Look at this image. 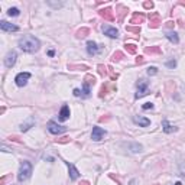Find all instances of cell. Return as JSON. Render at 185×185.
Here are the masks:
<instances>
[{"label":"cell","mask_w":185,"mask_h":185,"mask_svg":"<svg viewBox=\"0 0 185 185\" xmlns=\"http://www.w3.org/2000/svg\"><path fill=\"white\" fill-rule=\"evenodd\" d=\"M17 45H19V48L22 49L23 52H28V54L38 52V51H39V48H40L39 39H38V38H35V36H31V35L20 38V39H19V42H17Z\"/></svg>","instance_id":"obj_1"},{"label":"cell","mask_w":185,"mask_h":185,"mask_svg":"<svg viewBox=\"0 0 185 185\" xmlns=\"http://www.w3.org/2000/svg\"><path fill=\"white\" fill-rule=\"evenodd\" d=\"M31 175H32V165H31L29 161H23L20 163V168H19L17 181H19V182H25L26 179H29Z\"/></svg>","instance_id":"obj_2"},{"label":"cell","mask_w":185,"mask_h":185,"mask_svg":"<svg viewBox=\"0 0 185 185\" xmlns=\"http://www.w3.org/2000/svg\"><path fill=\"white\" fill-rule=\"evenodd\" d=\"M96 84V78L91 75V74H87L84 77V84H82V90H81V97L82 98H87L91 94V85Z\"/></svg>","instance_id":"obj_3"},{"label":"cell","mask_w":185,"mask_h":185,"mask_svg":"<svg viewBox=\"0 0 185 185\" xmlns=\"http://www.w3.org/2000/svg\"><path fill=\"white\" fill-rule=\"evenodd\" d=\"M148 93H149V84H148V81L139 80L136 82V94H135V97L136 98H142V97L148 96Z\"/></svg>","instance_id":"obj_4"},{"label":"cell","mask_w":185,"mask_h":185,"mask_svg":"<svg viewBox=\"0 0 185 185\" xmlns=\"http://www.w3.org/2000/svg\"><path fill=\"white\" fill-rule=\"evenodd\" d=\"M48 130H49V133H52V135H61V133L67 132V127L58 124L56 121L51 120V121H48Z\"/></svg>","instance_id":"obj_5"},{"label":"cell","mask_w":185,"mask_h":185,"mask_svg":"<svg viewBox=\"0 0 185 185\" xmlns=\"http://www.w3.org/2000/svg\"><path fill=\"white\" fill-rule=\"evenodd\" d=\"M29 78H31V73H19L15 77V82H16L17 87H23L28 84Z\"/></svg>","instance_id":"obj_6"},{"label":"cell","mask_w":185,"mask_h":185,"mask_svg":"<svg viewBox=\"0 0 185 185\" xmlns=\"http://www.w3.org/2000/svg\"><path fill=\"white\" fill-rule=\"evenodd\" d=\"M106 135H107V132H106L103 127L94 126V127H93V132H91V139H93L94 142H98V140H101Z\"/></svg>","instance_id":"obj_7"},{"label":"cell","mask_w":185,"mask_h":185,"mask_svg":"<svg viewBox=\"0 0 185 185\" xmlns=\"http://www.w3.org/2000/svg\"><path fill=\"white\" fill-rule=\"evenodd\" d=\"M149 26L152 28V29H156V28H159L162 23V20H161V15L158 13V12H152L151 15H149Z\"/></svg>","instance_id":"obj_8"},{"label":"cell","mask_w":185,"mask_h":185,"mask_svg":"<svg viewBox=\"0 0 185 185\" xmlns=\"http://www.w3.org/2000/svg\"><path fill=\"white\" fill-rule=\"evenodd\" d=\"M16 59H17L16 51H9L6 58H4V65H6L7 68H12L13 65L16 64Z\"/></svg>","instance_id":"obj_9"},{"label":"cell","mask_w":185,"mask_h":185,"mask_svg":"<svg viewBox=\"0 0 185 185\" xmlns=\"http://www.w3.org/2000/svg\"><path fill=\"white\" fill-rule=\"evenodd\" d=\"M65 162V165L68 166V172H70V179L71 181H75V179H78L80 178V171L74 166V163H71V162H67V161H64Z\"/></svg>","instance_id":"obj_10"},{"label":"cell","mask_w":185,"mask_h":185,"mask_svg":"<svg viewBox=\"0 0 185 185\" xmlns=\"http://www.w3.org/2000/svg\"><path fill=\"white\" fill-rule=\"evenodd\" d=\"M103 33H104L106 36H109V38H113V39L119 38V31L116 28H113V26H109V25L103 26Z\"/></svg>","instance_id":"obj_11"},{"label":"cell","mask_w":185,"mask_h":185,"mask_svg":"<svg viewBox=\"0 0 185 185\" xmlns=\"http://www.w3.org/2000/svg\"><path fill=\"white\" fill-rule=\"evenodd\" d=\"M0 29L3 32H17L19 31V26L17 25H13V23H9L6 20H1L0 22Z\"/></svg>","instance_id":"obj_12"},{"label":"cell","mask_w":185,"mask_h":185,"mask_svg":"<svg viewBox=\"0 0 185 185\" xmlns=\"http://www.w3.org/2000/svg\"><path fill=\"white\" fill-rule=\"evenodd\" d=\"M98 15L101 17H104L106 20H109V22H113L116 17H114V12H113L112 7H106V9H101L100 12H98Z\"/></svg>","instance_id":"obj_13"},{"label":"cell","mask_w":185,"mask_h":185,"mask_svg":"<svg viewBox=\"0 0 185 185\" xmlns=\"http://www.w3.org/2000/svg\"><path fill=\"white\" fill-rule=\"evenodd\" d=\"M100 46L97 45L94 40H88L87 42V52H88V55H91V56H94V55H97L98 52H100Z\"/></svg>","instance_id":"obj_14"},{"label":"cell","mask_w":185,"mask_h":185,"mask_svg":"<svg viewBox=\"0 0 185 185\" xmlns=\"http://www.w3.org/2000/svg\"><path fill=\"white\" fill-rule=\"evenodd\" d=\"M114 90H116V84H114V81L106 82V84H103V87H101V90H100V94H98V96L103 97V96H106L109 91H114Z\"/></svg>","instance_id":"obj_15"},{"label":"cell","mask_w":185,"mask_h":185,"mask_svg":"<svg viewBox=\"0 0 185 185\" xmlns=\"http://www.w3.org/2000/svg\"><path fill=\"white\" fill-rule=\"evenodd\" d=\"M143 22H145V15H142V13L135 12V13L132 15V17H130V23H132V26H133V25L139 26V25L143 23Z\"/></svg>","instance_id":"obj_16"},{"label":"cell","mask_w":185,"mask_h":185,"mask_svg":"<svg viewBox=\"0 0 185 185\" xmlns=\"http://www.w3.org/2000/svg\"><path fill=\"white\" fill-rule=\"evenodd\" d=\"M133 121L139 124L140 127H148V126H151V120L149 119H146V117H142V116H135L133 117Z\"/></svg>","instance_id":"obj_17"},{"label":"cell","mask_w":185,"mask_h":185,"mask_svg":"<svg viewBox=\"0 0 185 185\" xmlns=\"http://www.w3.org/2000/svg\"><path fill=\"white\" fill-rule=\"evenodd\" d=\"M70 114H71V112H70V107L68 106H62L61 107V110H59V120L61 121H65L70 119Z\"/></svg>","instance_id":"obj_18"},{"label":"cell","mask_w":185,"mask_h":185,"mask_svg":"<svg viewBox=\"0 0 185 185\" xmlns=\"http://www.w3.org/2000/svg\"><path fill=\"white\" fill-rule=\"evenodd\" d=\"M127 12H129V9L126 7V6H123V4H117V6H116V13L119 15L117 17H119V20H120V22H123L124 15H126Z\"/></svg>","instance_id":"obj_19"},{"label":"cell","mask_w":185,"mask_h":185,"mask_svg":"<svg viewBox=\"0 0 185 185\" xmlns=\"http://www.w3.org/2000/svg\"><path fill=\"white\" fill-rule=\"evenodd\" d=\"M162 130H163L165 133H172V132H175V130H177V127H175V126H172V124H171L166 119H163V120H162Z\"/></svg>","instance_id":"obj_20"},{"label":"cell","mask_w":185,"mask_h":185,"mask_svg":"<svg viewBox=\"0 0 185 185\" xmlns=\"http://www.w3.org/2000/svg\"><path fill=\"white\" fill-rule=\"evenodd\" d=\"M123 146L129 148V151H130V152H133V153H139V152H142V149H143L140 143H124Z\"/></svg>","instance_id":"obj_21"},{"label":"cell","mask_w":185,"mask_h":185,"mask_svg":"<svg viewBox=\"0 0 185 185\" xmlns=\"http://www.w3.org/2000/svg\"><path fill=\"white\" fill-rule=\"evenodd\" d=\"M165 36H166V39L171 40L172 43H179V36H178V33L177 32H166L165 33Z\"/></svg>","instance_id":"obj_22"},{"label":"cell","mask_w":185,"mask_h":185,"mask_svg":"<svg viewBox=\"0 0 185 185\" xmlns=\"http://www.w3.org/2000/svg\"><path fill=\"white\" fill-rule=\"evenodd\" d=\"M33 124H35V120H33L32 117H31V119L26 121V123H22V126H20V130H22V132H28V130L31 129Z\"/></svg>","instance_id":"obj_23"},{"label":"cell","mask_w":185,"mask_h":185,"mask_svg":"<svg viewBox=\"0 0 185 185\" xmlns=\"http://www.w3.org/2000/svg\"><path fill=\"white\" fill-rule=\"evenodd\" d=\"M145 52L146 54H151V55H159L161 54V48L159 46H148V48L145 49Z\"/></svg>","instance_id":"obj_24"},{"label":"cell","mask_w":185,"mask_h":185,"mask_svg":"<svg viewBox=\"0 0 185 185\" xmlns=\"http://www.w3.org/2000/svg\"><path fill=\"white\" fill-rule=\"evenodd\" d=\"M88 33H90V29H88V28H81V29H78V31H77L75 36H77V38H85Z\"/></svg>","instance_id":"obj_25"},{"label":"cell","mask_w":185,"mask_h":185,"mask_svg":"<svg viewBox=\"0 0 185 185\" xmlns=\"http://www.w3.org/2000/svg\"><path fill=\"white\" fill-rule=\"evenodd\" d=\"M68 70H73V71H84V70H88V67H87V65L70 64V65H68Z\"/></svg>","instance_id":"obj_26"},{"label":"cell","mask_w":185,"mask_h":185,"mask_svg":"<svg viewBox=\"0 0 185 185\" xmlns=\"http://www.w3.org/2000/svg\"><path fill=\"white\" fill-rule=\"evenodd\" d=\"M126 31L139 35V33H140V26H132V25H129V26H126Z\"/></svg>","instance_id":"obj_27"},{"label":"cell","mask_w":185,"mask_h":185,"mask_svg":"<svg viewBox=\"0 0 185 185\" xmlns=\"http://www.w3.org/2000/svg\"><path fill=\"white\" fill-rule=\"evenodd\" d=\"M7 15H9V16H13V17L19 16V15H20V10H19L17 7H10L7 10Z\"/></svg>","instance_id":"obj_28"},{"label":"cell","mask_w":185,"mask_h":185,"mask_svg":"<svg viewBox=\"0 0 185 185\" xmlns=\"http://www.w3.org/2000/svg\"><path fill=\"white\" fill-rule=\"evenodd\" d=\"M97 68H98V74H100V75H103V77H104V75H107V74H109V71H107L109 68H107L106 65L100 64V65H98V67H97Z\"/></svg>","instance_id":"obj_29"},{"label":"cell","mask_w":185,"mask_h":185,"mask_svg":"<svg viewBox=\"0 0 185 185\" xmlns=\"http://www.w3.org/2000/svg\"><path fill=\"white\" fill-rule=\"evenodd\" d=\"M126 51H127L129 54H136L137 48L135 43H126Z\"/></svg>","instance_id":"obj_30"},{"label":"cell","mask_w":185,"mask_h":185,"mask_svg":"<svg viewBox=\"0 0 185 185\" xmlns=\"http://www.w3.org/2000/svg\"><path fill=\"white\" fill-rule=\"evenodd\" d=\"M123 56H124V55H123V52H120V51H116V52L113 54V56H112V61H116V62H117V61H120Z\"/></svg>","instance_id":"obj_31"},{"label":"cell","mask_w":185,"mask_h":185,"mask_svg":"<svg viewBox=\"0 0 185 185\" xmlns=\"http://www.w3.org/2000/svg\"><path fill=\"white\" fill-rule=\"evenodd\" d=\"M165 65H166L168 68H171V70H174V68L177 67V61H175V59H169V61L165 62Z\"/></svg>","instance_id":"obj_32"},{"label":"cell","mask_w":185,"mask_h":185,"mask_svg":"<svg viewBox=\"0 0 185 185\" xmlns=\"http://www.w3.org/2000/svg\"><path fill=\"white\" fill-rule=\"evenodd\" d=\"M155 74H158V68L156 67H149L148 68V75H155Z\"/></svg>","instance_id":"obj_33"},{"label":"cell","mask_w":185,"mask_h":185,"mask_svg":"<svg viewBox=\"0 0 185 185\" xmlns=\"http://www.w3.org/2000/svg\"><path fill=\"white\" fill-rule=\"evenodd\" d=\"M56 142H58V143H70L71 139L68 136H65V137H62V139H56Z\"/></svg>","instance_id":"obj_34"},{"label":"cell","mask_w":185,"mask_h":185,"mask_svg":"<svg viewBox=\"0 0 185 185\" xmlns=\"http://www.w3.org/2000/svg\"><path fill=\"white\" fill-rule=\"evenodd\" d=\"M142 109H143V110H149V109L152 110V109H153V103H145V104L142 106Z\"/></svg>","instance_id":"obj_35"},{"label":"cell","mask_w":185,"mask_h":185,"mask_svg":"<svg viewBox=\"0 0 185 185\" xmlns=\"http://www.w3.org/2000/svg\"><path fill=\"white\" fill-rule=\"evenodd\" d=\"M143 7L145 9H152L153 7V1H145V3H143Z\"/></svg>","instance_id":"obj_36"},{"label":"cell","mask_w":185,"mask_h":185,"mask_svg":"<svg viewBox=\"0 0 185 185\" xmlns=\"http://www.w3.org/2000/svg\"><path fill=\"white\" fill-rule=\"evenodd\" d=\"M136 64H143V56H137V58H136Z\"/></svg>","instance_id":"obj_37"},{"label":"cell","mask_w":185,"mask_h":185,"mask_svg":"<svg viewBox=\"0 0 185 185\" xmlns=\"http://www.w3.org/2000/svg\"><path fill=\"white\" fill-rule=\"evenodd\" d=\"M74 96H75V97H80L81 96V91L78 88H75V90H74Z\"/></svg>","instance_id":"obj_38"},{"label":"cell","mask_w":185,"mask_h":185,"mask_svg":"<svg viewBox=\"0 0 185 185\" xmlns=\"http://www.w3.org/2000/svg\"><path fill=\"white\" fill-rule=\"evenodd\" d=\"M174 22H172V20H169V22H166V26H168V28H174Z\"/></svg>","instance_id":"obj_39"},{"label":"cell","mask_w":185,"mask_h":185,"mask_svg":"<svg viewBox=\"0 0 185 185\" xmlns=\"http://www.w3.org/2000/svg\"><path fill=\"white\" fill-rule=\"evenodd\" d=\"M6 179H7V177H3V178H1V179H0V184L3 185V184H4V182H6Z\"/></svg>","instance_id":"obj_40"},{"label":"cell","mask_w":185,"mask_h":185,"mask_svg":"<svg viewBox=\"0 0 185 185\" xmlns=\"http://www.w3.org/2000/svg\"><path fill=\"white\" fill-rule=\"evenodd\" d=\"M80 185H90V182H88V181H81Z\"/></svg>","instance_id":"obj_41"},{"label":"cell","mask_w":185,"mask_h":185,"mask_svg":"<svg viewBox=\"0 0 185 185\" xmlns=\"http://www.w3.org/2000/svg\"><path fill=\"white\" fill-rule=\"evenodd\" d=\"M54 54H55L54 51H49V52H48V55H49V56H54Z\"/></svg>","instance_id":"obj_42"},{"label":"cell","mask_w":185,"mask_h":185,"mask_svg":"<svg viewBox=\"0 0 185 185\" xmlns=\"http://www.w3.org/2000/svg\"><path fill=\"white\" fill-rule=\"evenodd\" d=\"M175 185H182V184H181V182H179V181H178V182H177V184H175Z\"/></svg>","instance_id":"obj_43"},{"label":"cell","mask_w":185,"mask_h":185,"mask_svg":"<svg viewBox=\"0 0 185 185\" xmlns=\"http://www.w3.org/2000/svg\"><path fill=\"white\" fill-rule=\"evenodd\" d=\"M179 4H182V6H185V3H184V1H181V3H179Z\"/></svg>","instance_id":"obj_44"}]
</instances>
